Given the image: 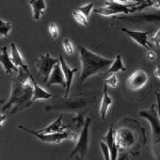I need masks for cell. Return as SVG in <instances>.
I'll return each instance as SVG.
<instances>
[{
    "instance_id": "obj_1",
    "label": "cell",
    "mask_w": 160,
    "mask_h": 160,
    "mask_svg": "<svg viewBox=\"0 0 160 160\" xmlns=\"http://www.w3.org/2000/svg\"><path fill=\"white\" fill-rule=\"evenodd\" d=\"M33 88L30 79V72L19 68L18 74L12 81V90L8 102L2 106L1 113L10 110V114L20 112L29 108L33 102Z\"/></svg>"
},
{
    "instance_id": "obj_2",
    "label": "cell",
    "mask_w": 160,
    "mask_h": 160,
    "mask_svg": "<svg viewBox=\"0 0 160 160\" xmlns=\"http://www.w3.org/2000/svg\"><path fill=\"white\" fill-rule=\"evenodd\" d=\"M78 49L80 55V62L82 65L80 83H83L88 78L94 76L95 74L99 73L102 69L110 68L111 64L114 61L97 55L82 45L78 46Z\"/></svg>"
},
{
    "instance_id": "obj_3",
    "label": "cell",
    "mask_w": 160,
    "mask_h": 160,
    "mask_svg": "<svg viewBox=\"0 0 160 160\" xmlns=\"http://www.w3.org/2000/svg\"><path fill=\"white\" fill-rule=\"evenodd\" d=\"M139 114L151 124L153 130V151L155 156L160 160V118L156 111V105H152L149 110L140 111Z\"/></svg>"
},
{
    "instance_id": "obj_4",
    "label": "cell",
    "mask_w": 160,
    "mask_h": 160,
    "mask_svg": "<svg viewBox=\"0 0 160 160\" xmlns=\"http://www.w3.org/2000/svg\"><path fill=\"white\" fill-rule=\"evenodd\" d=\"M137 4L138 3H123V2L106 0L105 7L97 8L94 10V12L102 16H114L120 13L129 14V13L137 12Z\"/></svg>"
},
{
    "instance_id": "obj_5",
    "label": "cell",
    "mask_w": 160,
    "mask_h": 160,
    "mask_svg": "<svg viewBox=\"0 0 160 160\" xmlns=\"http://www.w3.org/2000/svg\"><path fill=\"white\" fill-rule=\"evenodd\" d=\"M19 129H22L25 131H28L31 135L37 137L40 141L45 142V143H60L63 140H78L77 138V132L73 131H63V132H56V133H41L37 130H32L29 128L25 127L22 125L18 126Z\"/></svg>"
},
{
    "instance_id": "obj_6",
    "label": "cell",
    "mask_w": 160,
    "mask_h": 160,
    "mask_svg": "<svg viewBox=\"0 0 160 160\" xmlns=\"http://www.w3.org/2000/svg\"><path fill=\"white\" fill-rule=\"evenodd\" d=\"M90 126H91V118H87L84 121V125L82 128L81 132L78 137V140H77V144L73 149V152L71 153L69 156L73 157L76 154H79V156L82 159L86 156V153L89 148V136H90Z\"/></svg>"
},
{
    "instance_id": "obj_7",
    "label": "cell",
    "mask_w": 160,
    "mask_h": 160,
    "mask_svg": "<svg viewBox=\"0 0 160 160\" xmlns=\"http://www.w3.org/2000/svg\"><path fill=\"white\" fill-rule=\"evenodd\" d=\"M60 62V59L52 58L49 53H44L38 58L37 62V68L38 73L43 76L44 80H48L53 68Z\"/></svg>"
},
{
    "instance_id": "obj_8",
    "label": "cell",
    "mask_w": 160,
    "mask_h": 160,
    "mask_svg": "<svg viewBox=\"0 0 160 160\" xmlns=\"http://www.w3.org/2000/svg\"><path fill=\"white\" fill-rule=\"evenodd\" d=\"M122 32L126 33L131 40H133L136 43H138L139 45L142 46L143 48H145L146 50H152V44L149 43L148 35L151 34L153 31H136V30H129L127 28H122Z\"/></svg>"
},
{
    "instance_id": "obj_9",
    "label": "cell",
    "mask_w": 160,
    "mask_h": 160,
    "mask_svg": "<svg viewBox=\"0 0 160 160\" xmlns=\"http://www.w3.org/2000/svg\"><path fill=\"white\" fill-rule=\"evenodd\" d=\"M148 81V74L145 69H139L131 74L127 79V87L132 91L142 89Z\"/></svg>"
},
{
    "instance_id": "obj_10",
    "label": "cell",
    "mask_w": 160,
    "mask_h": 160,
    "mask_svg": "<svg viewBox=\"0 0 160 160\" xmlns=\"http://www.w3.org/2000/svg\"><path fill=\"white\" fill-rule=\"evenodd\" d=\"M115 139L120 148H129L135 143L136 137L131 130L127 128H121L115 131Z\"/></svg>"
},
{
    "instance_id": "obj_11",
    "label": "cell",
    "mask_w": 160,
    "mask_h": 160,
    "mask_svg": "<svg viewBox=\"0 0 160 160\" xmlns=\"http://www.w3.org/2000/svg\"><path fill=\"white\" fill-rule=\"evenodd\" d=\"M0 62H1V65L3 68L6 74H12L16 73L18 74L19 68H17L14 64V62L12 60L11 53L8 52L7 46H2L1 47V55H0Z\"/></svg>"
},
{
    "instance_id": "obj_12",
    "label": "cell",
    "mask_w": 160,
    "mask_h": 160,
    "mask_svg": "<svg viewBox=\"0 0 160 160\" xmlns=\"http://www.w3.org/2000/svg\"><path fill=\"white\" fill-rule=\"evenodd\" d=\"M102 141H104L105 143L107 144L108 148H109V151L111 154V160H117L118 145L117 143V139H115V130H114V125H113V124H111L107 135L102 138Z\"/></svg>"
},
{
    "instance_id": "obj_13",
    "label": "cell",
    "mask_w": 160,
    "mask_h": 160,
    "mask_svg": "<svg viewBox=\"0 0 160 160\" xmlns=\"http://www.w3.org/2000/svg\"><path fill=\"white\" fill-rule=\"evenodd\" d=\"M47 86H53V84H59V86L63 87L64 89L66 88V80L65 76H64L63 69H62L61 63L59 62L58 64L53 68L52 72H51L48 81L46 82Z\"/></svg>"
},
{
    "instance_id": "obj_14",
    "label": "cell",
    "mask_w": 160,
    "mask_h": 160,
    "mask_svg": "<svg viewBox=\"0 0 160 160\" xmlns=\"http://www.w3.org/2000/svg\"><path fill=\"white\" fill-rule=\"evenodd\" d=\"M59 59H60V63H61L62 69H63L64 76H65V80H66V88H65V93H64V98H68L69 90H71V87H72V82H73V79H74V76H75V74H76V72L78 71V68H69L62 56L59 57Z\"/></svg>"
},
{
    "instance_id": "obj_15",
    "label": "cell",
    "mask_w": 160,
    "mask_h": 160,
    "mask_svg": "<svg viewBox=\"0 0 160 160\" xmlns=\"http://www.w3.org/2000/svg\"><path fill=\"white\" fill-rule=\"evenodd\" d=\"M68 126L63 123V117L62 114L59 117L57 120L53 121L52 123H50L48 126H46L45 128L38 130V132L41 133H56V132H63L65 131V128Z\"/></svg>"
},
{
    "instance_id": "obj_16",
    "label": "cell",
    "mask_w": 160,
    "mask_h": 160,
    "mask_svg": "<svg viewBox=\"0 0 160 160\" xmlns=\"http://www.w3.org/2000/svg\"><path fill=\"white\" fill-rule=\"evenodd\" d=\"M30 79L32 81L33 88H34V92H33V102L35 100H47L51 97V94L49 92L45 91L40 84L38 83V81L35 80L34 77L32 76V74L30 73Z\"/></svg>"
},
{
    "instance_id": "obj_17",
    "label": "cell",
    "mask_w": 160,
    "mask_h": 160,
    "mask_svg": "<svg viewBox=\"0 0 160 160\" xmlns=\"http://www.w3.org/2000/svg\"><path fill=\"white\" fill-rule=\"evenodd\" d=\"M11 57H12V60L14 62V64L17 66V68H22L25 69V71H29V68H28V65L26 64V62L24 60V58H22V55L20 53V51L18 50V48H17L16 44L14 42L11 43Z\"/></svg>"
},
{
    "instance_id": "obj_18",
    "label": "cell",
    "mask_w": 160,
    "mask_h": 160,
    "mask_svg": "<svg viewBox=\"0 0 160 160\" xmlns=\"http://www.w3.org/2000/svg\"><path fill=\"white\" fill-rule=\"evenodd\" d=\"M29 6L32 8L33 18L34 20H40L46 10L45 0H29Z\"/></svg>"
},
{
    "instance_id": "obj_19",
    "label": "cell",
    "mask_w": 160,
    "mask_h": 160,
    "mask_svg": "<svg viewBox=\"0 0 160 160\" xmlns=\"http://www.w3.org/2000/svg\"><path fill=\"white\" fill-rule=\"evenodd\" d=\"M111 104H112V98H111L110 95L108 94L107 84H104V95H102V99L100 107H99V114H100V117H102V120H105L106 118L108 109H109Z\"/></svg>"
},
{
    "instance_id": "obj_20",
    "label": "cell",
    "mask_w": 160,
    "mask_h": 160,
    "mask_svg": "<svg viewBox=\"0 0 160 160\" xmlns=\"http://www.w3.org/2000/svg\"><path fill=\"white\" fill-rule=\"evenodd\" d=\"M126 71V68L124 66V63H123V60H122V56L121 55H118L115 57L114 61L113 63L111 64V66L108 69L107 74H115L118 72H125Z\"/></svg>"
},
{
    "instance_id": "obj_21",
    "label": "cell",
    "mask_w": 160,
    "mask_h": 160,
    "mask_svg": "<svg viewBox=\"0 0 160 160\" xmlns=\"http://www.w3.org/2000/svg\"><path fill=\"white\" fill-rule=\"evenodd\" d=\"M12 29V22L9 20L0 19V37L6 38L10 34Z\"/></svg>"
},
{
    "instance_id": "obj_22",
    "label": "cell",
    "mask_w": 160,
    "mask_h": 160,
    "mask_svg": "<svg viewBox=\"0 0 160 160\" xmlns=\"http://www.w3.org/2000/svg\"><path fill=\"white\" fill-rule=\"evenodd\" d=\"M153 7L155 9L160 10V0H144L143 2L137 4V11H141L144 8Z\"/></svg>"
},
{
    "instance_id": "obj_23",
    "label": "cell",
    "mask_w": 160,
    "mask_h": 160,
    "mask_svg": "<svg viewBox=\"0 0 160 160\" xmlns=\"http://www.w3.org/2000/svg\"><path fill=\"white\" fill-rule=\"evenodd\" d=\"M73 17L78 24L82 25V26H88V18L82 14L81 12H79L78 10H75L73 12Z\"/></svg>"
},
{
    "instance_id": "obj_24",
    "label": "cell",
    "mask_w": 160,
    "mask_h": 160,
    "mask_svg": "<svg viewBox=\"0 0 160 160\" xmlns=\"http://www.w3.org/2000/svg\"><path fill=\"white\" fill-rule=\"evenodd\" d=\"M93 9H94V4H93V3H88V4H86V6L79 7L77 10H78L79 12H81L82 14L87 17V18H89L90 14H91V12L93 11Z\"/></svg>"
},
{
    "instance_id": "obj_25",
    "label": "cell",
    "mask_w": 160,
    "mask_h": 160,
    "mask_svg": "<svg viewBox=\"0 0 160 160\" xmlns=\"http://www.w3.org/2000/svg\"><path fill=\"white\" fill-rule=\"evenodd\" d=\"M63 49L68 55L74 53V45H73V43L71 42L69 38H65V40L63 41Z\"/></svg>"
},
{
    "instance_id": "obj_26",
    "label": "cell",
    "mask_w": 160,
    "mask_h": 160,
    "mask_svg": "<svg viewBox=\"0 0 160 160\" xmlns=\"http://www.w3.org/2000/svg\"><path fill=\"white\" fill-rule=\"evenodd\" d=\"M48 32H49V34L51 35V38H58L59 37V29H58V26H57L55 22H51L49 24V27H48Z\"/></svg>"
},
{
    "instance_id": "obj_27",
    "label": "cell",
    "mask_w": 160,
    "mask_h": 160,
    "mask_svg": "<svg viewBox=\"0 0 160 160\" xmlns=\"http://www.w3.org/2000/svg\"><path fill=\"white\" fill-rule=\"evenodd\" d=\"M149 43L154 44L157 48L160 47V28L154 33L153 35H152L151 38H149Z\"/></svg>"
},
{
    "instance_id": "obj_28",
    "label": "cell",
    "mask_w": 160,
    "mask_h": 160,
    "mask_svg": "<svg viewBox=\"0 0 160 160\" xmlns=\"http://www.w3.org/2000/svg\"><path fill=\"white\" fill-rule=\"evenodd\" d=\"M100 148H102V155L105 157V160H111V154L109 151V148L107 146V144L105 143L104 141L100 142Z\"/></svg>"
},
{
    "instance_id": "obj_29",
    "label": "cell",
    "mask_w": 160,
    "mask_h": 160,
    "mask_svg": "<svg viewBox=\"0 0 160 160\" xmlns=\"http://www.w3.org/2000/svg\"><path fill=\"white\" fill-rule=\"evenodd\" d=\"M105 84H107V86H110V87H112V88L117 87V84H118V77L115 76V74H111L110 76L105 80Z\"/></svg>"
},
{
    "instance_id": "obj_30",
    "label": "cell",
    "mask_w": 160,
    "mask_h": 160,
    "mask_svg": "<svg viewBox=\"0 0 160 160\" xmlns=\"http://www.w3.org/2000/svg\"><path fill=\"white\" fill-rule=\"evenodd\" d=\"M111 1L123 2V3H141L144 0H111Z\"/></svg>"
},
{
    "instance_id": "obj_31",
    "label": "cell",
    "mask_w": 160,
    "mask_h": 160,
    "mask_svg": "<svg viewBox=\"0 0 160 160\" xmlns=\"http://www.w3.org/2000/svg\"><path fill=\"white\" fill-rule=\"evenodd\" d=\"M155 95H156V98H157V113H158V117L160 118V94L156 92Z\"/></svg>"
},
{
    "instance_id": "obj_32",
    "label": "cell",
    "mask_w": 160,
    "mask_h": 160,
    "mask_svg": "<svg viewBox=\"0 0 160 160\" xmlns=\"http://www.w3.org/2000/svg\"><path fill=\"white\" fill-rule=\"evenodd\" d=\"M154 75L158 79H160V63H159V62L157 63V65H156V69H155V72H154Z\"/></svg>"
},
{
    "instance_id": "obj_33",
    "label": "cell",
    "mask_w": 160,
    "mask_h": 160,
    "mask_svg": "<svg viewBox=\"0 0 160 160\" xmlns=\"http://www.w3.org/2000/svg\"><path fill=\"white\" fill-rule=\"evenodd\" d=\"M148 59H149V60H154L155 58H156V55H155V52L153 50H148Z\"/></svg>"
},
{
    "instance_id": "obj_34",
    "label": "cell",
    "mask_w": 160,
    "mask_h": 160,
    "mask_svg": "<svg viewBox=\"0 0 160 160\" xmlns=\"http://www.w3.org/2000/svg\"><path fill=\"white\" fill-rule=\"evenodd\" d=\"M127 157H128V155L126 154V153H122L118 156V160H126L127 159Z\"/></svg>"
},
{
    "instance_id": "obj_35",
    "label": "cell",
    "mask_w": 160,
    "mask_h": 160,
    "mask_svg": "<svg viewBox=\"0 0 160 160\" xmlns=\"http://www.w3.org/2000/svg\"><path fill=\"white\" fill-rule=\"evenodd\" d=\"M77 160H83V159H82V158H81V157H80V156H78V157H77Z\"/></svg>"
},
{
    "instance_id": "obj_36",
    "label": "cell",
    "mask_w": 160,
    "mask_h": 160,
    "mask_svg": "<svg viewBox=\"0 0 160 160\" xmlns=\"http://www.w3.org/2000/svg\"><path fill=\"white\" fill-rule=\"evenodd\" d=\"M126 160H130V159H129V157H127V159H126Z\"/></svg>"
},
{
    "instance_id": "obj_37",
    "label": "cell",
    "mask_w": 160,
    "mask_h": 160,
    "mask_svg": "<svg viewBox=\"0 0 160 160\" xmlns=\"http://www.w3.org/2000/svg\"><path fill=\"white\" fill-rule=\"evenodd\" d=\"M159 94H160V93H159Z\"/></svg>"
}]
</instances>
